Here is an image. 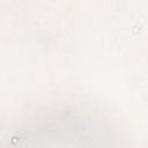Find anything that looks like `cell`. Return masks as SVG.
<instances>
[{
	"label": "cell",
	"instance_id": "obj_1",
	"mask_svg": "<svg viewBox=\"0 0 148 148\" xmlns=\"http://www.w3.org/2000/svg\"><path fill=\"white\" fill-rule=\"evenodd\" d=\"M101 130L80 113L60 111L35 119L13 134L6 148H111Z\"/></svg>",
	"mask_w": 148,
	"mask_h": 148
}]
</instances>
